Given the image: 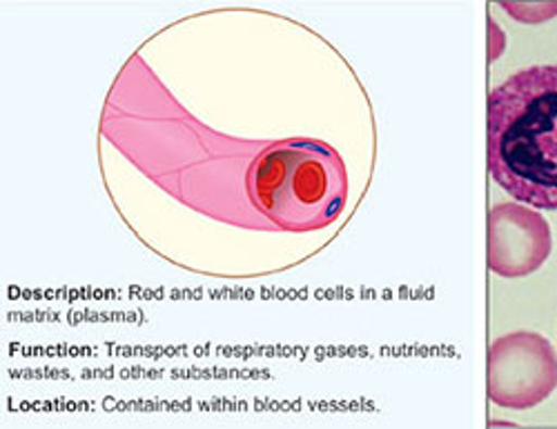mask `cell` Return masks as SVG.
<instances>
[{
	"label": "cell",
	"instance_id": "6da1fadb",
	"mask_svg": "<svg viewBox=\"0 0 557 429\" xmlns=\"http://www.w3.org/2000/svg\"><path fill=\"white\" fill-rule=\"evenodd\" d=\"M488 169L513 199L557 210V65L516 72L491 91Z\"/></svg>",
	"mask_w": 557,
	"mask_h": 429
},
{
	"label": "cell",
	"instance_id": "7a4b0ae2",
	"mask_svg": "<svg viewBox=\"0 0 557 429\" xmlns=\"http://www.w3.org/2000/svg\"><path fill=\"white\" fill-rule=\"evenodd\" d=\"M248 194L278 229L317 231L342 216L348 201V169L339 152L326 142L278 140L252 163Z\"/></svg>",
	"mask_w": 557,
	"mask_h": 429
},
{
	"label": "cell",
	"instance_id": "3957f363",
	"mask_svg": "<svg viewBox=\"0 0 557 429\" xmlns=\"http://www.w3.org/2000/svg\"><path fill=\"white\" fill-rule=\"evenodd\" d=\"M557 388V354L537 331L497 339L488 358L491 401L508 409H531Z\"/></svg>",
	"mask_w": 557,
	"mask_h": 429
},
{
	"label": "cell",
	"instance_id": "277c9868",
	"mask_svg": "<svg viewBox=\"0 0 557 429\" xmlns=\"http://www.w3.org/2000/svg\"><path fill=\"white\" fill-rule=\"evenodd\" d=\"M553 250L550 227L540 212L504 203L491 212V269L504 278L537 272Z\"/></svg>",
	"mask_w": 557,
	"mask_h": 429
},
{
	"label": "cell",
	"instance_id": "5b68a950",
	"mask_svg": "<svg viewBox=\"0 0 557 429\" xmlns=\"http://www.w3.org/2000/svg\"><path fill=\"white\" fill-rule=\"evenodd\" d=\"M506 10L510 14H516L520 21L524 23H544L550 16L557 14V3H544V5H522V8H513L506 5Z\"/></svg>",
	"mask_w": 557,
	"mask_h": 429
}]
</instances>
